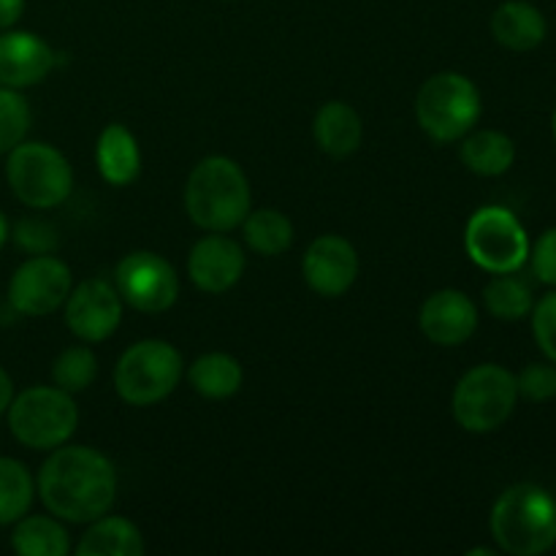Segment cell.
Masks as SVG:
<instances>
[{"instance_id":"24","label":"cell","mask_w":556,"mask_h":556,"mask_svg":"<svg viewBox=\"0 0 556 556\" xmlns=\"http://www.w3.org/2000/svg\"><path fill=\"white\" fill-rule=\"evenodd\" d=\"M483 304H486L489 313L497 320H514L527 318L535 307V296H532V288L527 286V280H521L516 271L508 275H494L492 280L483 288Z\"/></svg>"},{"instance_id":"1","label":"cell","mask_w":556,"mask_h":556,"mask_svg":"<svg viewBox=\"0 0 556 556\" xmlns=\"http://www.w3.org/2000/svg\"><path fill=\"white\" fill-rule=\"evenodd\" d=\"M38 497L47 510L71 525H90L109 514L117 497V470L87 445L54 448L38 472Z\"/></svg>"},{"instance_id":"7","label":"cell","mask_w":556,"mask_h":556,"mask_svg":"<svg viewBox=\"0 0 556 556\" xmlns=\"http://www.w3.org/2000/svg\"><path fill=\"white\" fill-rule=\"evenodd\" d=\"M182 356L163 340H141L119 356L114 389L134 407H150L166 400L182 380Z\"/></svg>"},{"instance_id":"29","label":"cell","mask_w":556,"mask_h":556,"mask_svg":"<svg viewBox=\"0 0 556 556\" xmlns=\"http://www.w3.org/2000/svg\"><path fill=\"white\" fill-rule=\"evenodd\" d=\"M516 386H519V396L530 402H548L556 396V364H527L519 375H516Z\"/></svg>"},{"instance_id":"21","label":"cell","mask_w":556,"mask_h":556,"mask_svg":"<svg viewBox=\"0 0 556 556\" xmlns=\"http://www.w3.org/2000/svg\"><path fill=\"white\" fill-rule=\"evenodd\" d=\"M90 530L76 546L79 556H139L144 554V538L134 521L123 516H101L90 521Z\"/></svg>"},{"instance_id":"30","label":"cell","mask_w":556,"mask_h":556,"mask_svg":"<svg viewBox=\"0 0 556 556\" xmlns=\"http://www.w3.org/2000/svg\"><path fill=\"white\" fill-rule=\"evenodd\" d=\"M530 315L538 348H541V353L548 362L556 364V288L543 299H538Z\"/></svg>"},{"instance_id":"33","label":"cell","mask_w":556,"mask_h":556,"mask_svg":"<svg viewBox=\"0 0 556 556\" xmlns=\"http://www.w3.org/2000/svg\"><path fill=\"white\" fill-rule=\"evenodd\" d=\"M25 11V0H0V30H9L11 25H16Z\"/></svg>"},{"instance_id":"17","label":"cell","mask_w":556,"mask_h":556,"mask_svg":"<svg viewBox=\"0 0 556 556\" xmlns=\"http://www.w3.org/2000/svg\"><path fill=\"white\" fill-rule=\"evenodd\" d=\"M492 36L510 52H532L548 36V22L538 5L527 0H505L492 14Z\"/></svg>"},{"instance_id":"2","label":"cell","mask_w":556,"mask_h":556,"mask_svg":"<svg viewBox=\"0 0 556 556\" xmlns=\"http://www.w3.org/2000/svg\"><path fill=\"white\" fill-rule=\"evenodd\" d=\"M494 543L510 556H541L556 546V500L538 483H514L489 519Z\"/></svg>"},{"instance_id":"26","label":"cell","mask_w":556,"mask_h":556,"mask_svg":"<svg viewBox=\"0 0 556 556\" xmlns=\"http://www.w3.org/2000/svg\"><path fill=\"white\" fill-rule=\"evenodd\" d=\"M36 483L22 462L0 456V525H14L30 510Z\"/></svg>"},{"instance_id":"10","label":"cell","mask_w":556,"mask_h":556,"mask_svg":"<svg viewBox=\"0 0 556 556\" xmlns=\"http://www.w3.org/2000/svg\"><path fill=\"white\" fill-rule=\"evenodd\" d=\"M114 288L139 313H166L179 296V280L174 266L157 253L136 250L125 255L114 269Z\"/></svg>"},{"instance_id":"18","label":"cell","mask_w":556,"mask_h":556,"mask_svg":"<svg viewBox=\"0 0 556 556\" xmlns=\"http://www.w3.org/2000/svg\"><path fill=\"white\" fill-rule=\"evenodd\" d=\"M315 144L331 157H348L362 147L364 123L356 109L345 101H329L320 106L313 123Z\"/></svg>"},{"instance_id":"19","label":"cell","mask_w":556,"mask_h":556,"mask_svg":"<svg viewBox=\"0 0 556 556\" xmlns=\"http://www.w3.org/2000/svg\"><path fill=\"white\" fill-rule=\"evenodd\" d=\"M96 163L109 185H130L141 174V150L125 125L114 123L98 136Z\"/></svg>"},{"instance_id":"14","label":"cell","mask_w":556,"mask_h":556,"mask_svg":"<svg viewBox=\"0 0 556 556\" xmlns=\"http://www.w3.org/2000/svg\"><path fill=\"white\" fill-rule=\"evenodd\" d=\"M418 326H421L424 337L429 342H434V345H465L478 329V307L465 291L445 288V291L432 293L421 304Z\"/></svg>"},{"instance_id":"3","label":"cell","mask_w":556,"mask_h":556,"mask_svg":"<svg viewBox=\"0 0 556 556\" xmlns=\"http://www.w3.org/2000/svg\"><path fill=\"white\" fill-rule=\"evenodd\" d=\"M250 182L237 161L226 155L204 157L185 185V210L204 231L226 233L250 215Z\"/></svg>"},{"instance_id":"8","label":"cell","mask_w":556,"mask_h":556,"mask_svg":"<svg viewBox=\"0 0 556 556\" xmlns=\"http://www.w3.org/2000/svg\"><path fill=\"white\" fill-rule=\"evenodd\" d=\"M5 177L16 199L30 210L60 206L74 190V172L65 155L43 141H22L9 152Z\"/></svg>"},{"instance_id":"15","label":"cell","mask_w":556,"mask_h":556,"mask_svg":"<svg viewBox=\"0 0 556 556\" xmlns=\"http://www.w3.org/2000/svg\"><path fill=\"white\" fill-rule=\"evenodd\" d=\"M188 275L193 286L204 293H226L242 280L244 253L226 233H215L199 239L190 250Z\"/></svg>"},{"instance_id":"5","label":"cell","mask_w":556,"mask_h":556,"mask_svg":"<svg viewBox=\"0 0 556 556\" xmlns=\"http://www.w3.org/2000/svg\"><path fill=\"white\" fill-rule=\"evenodd\" d=\"M516 402H519L516 375L500 364H481L462 375L454 389L451 410L465 432L489 434L505 427V421L514 416Z\"/></svg>"},{"instance_id":"37","label":"cell","mask_w":556,"mask_h":556,"mask_svg":"<svg viewBox=\"0 0 556 556\" xmlns=\"http://www.w3.org/2000/svg\"><path fill=\"white\" fill-rule=\"evenodd\" d=\"M552 134H554V141H556V109H554V117H552Z\"/></svg>"},{"instance_id":"34","label":"cell","mask_w":556,"mask_h":556,"mask_svg":"<svg viewBox=\"0 0 556 556\" xmlns=\"http://www.w3.org/2000/svg\"><path fill=\"white\" fill-rule=\"evenodd\" d=\"M11 400H14V383H11V378L5 369H0V416L9 410Z\"/></svg>"},{"instance_id":"31","label":"cell","mask_w":556,"mask_h":556,"mask_svg":"<svg viewBox=\"0 0 556 556\" xmlns=\"http://www.w3.org/2000/svg\"><path fill=\"white\" fill-rule=\"evenodd\" d=\"M530 266L532 275L543 286L556 288V226L543 231L538 242L530 248Z\"/></svg>"},{"instance_id":"28","label":"cell","mask_w":556,"mask_h":556,"mask_svg":"<svg viewBox=\"0 0 556 556\" xmlns=\"http://www.w3.org/2000/svg\"><path fill=\"white\" fill-rule=\"evenodd\" d=\"M30 106L11 87H0V152H11L22 144L30 130Z\"/></svg>"},{"instance_id":"36","label":"cell","mask_w":556,"mask_h":556,"mask_svg":"<svg viewBox=\"0 0 556 556\" xmlns=\"http://www.w3.org/2000/svg\"><path fill=\"white\" fill-rule=\"evenodd\" d=\"M470 556H494V548H470V552H467Z\"/></svg>"},{"instance_id":"16","label":"cell","mask_w":556,"mask_h":556,"mask_svg":"<svg viewBox=\"0 0 556 556\" xmlns=\"http://www.w3.org/2000/svg\"><path fill=\"white\" fill-rule=\"evenodd\" d=\"M58 54L43 38L27 30L0 33V85L11 90L33 87L49 76Z\"/></svg>"},{"instance_id":"6","label":"cell","mask_w":556,"mask_h":556,"mask_svg":"<svg viewBox=\"0 0 556 556\" xmlns=\"http://www.w3.org/2000/svg\"><path fill=\"white\" fill-rule=\"evenodd\" d=\"M79 424V407L58 386L22 391L9 405L11 434L33 451H54L71 440Z\"/></svg>"},{"instance_id":"11","label":"cell","mask_w":556,"mask_h":556,"mask_svg":"<svg viewBox=\"0 0 556 556\" xmlns=\"http://www.w3.org/2000/svg\"><path fill=\"white\" fill-rule=\"evenodd\" d=\"M71 293V269L54 255H33L14 271L9 282V302L16 313L52 315L65 304Z\"/></svg>"},{"instance_id":"9","label":"cell","mask_w":556,"mask_h":556,"mask_svg":"<svg viewBox=\"0 0 556 556\" xmlns=\"http://www.w3.org/2000/svg\"><path fill=\"white\" fill-rule=\"evenodd\" d=\"M530 237L519 217L505 206H481L467 220L465 250L489 275L519 271L530 258Z\"/></svg>"},{"instance_id":"12","label":"cell","mask_w":556,"mask_h":556,"mask_svg":"<svg viewBox=\"0 0 556 556\" xmlns=\"http://www.w3.org/2000/svg\"><path fill=\"white\" fill-rule=\"evenodd\" d=\"M123 320V296L106 280H85L65 299V324L79 340L103 342Z\"/></svg>"},{"instance_id":"20","label":"cell","mask_w":556,"mask_h":556,"mask_svg":"<svg viewBox=\"0 0 556 556\" xmlns=\"http://www.w3.org/2000/svg\"><path fill=\"white\" fill-rule=\"evenodd\" d=\"M459 157L478 177H503L516 163V144L503 130H470L462 139Z\"/></svg>"},{"instance_id":"35","label":"cell","mask_w":556,"mask_h":556,"mask_svg":"<svg viewBox=\"0 0 556 556\" xmlns=\"http://www.w3.org/2000/svg\"><path fill=\"white\" fill-rule=\"evenodd\" d=\"M5 239H9V223H5V217L0 215V248L5 244Z\"/></svg>"},{"instance_id":"32","label":"cell","mask_w":556,"mask_h":556,"mask_svg":"<svg viewBox=\"0 0 556 556\" xmlns=\"http://www.w3.org/2000/svg\"><path fill=\"white\" fill-rule=\"evenodd\" d=\"M16 242H20L27 253L43 255L52 253V250L58 248V233H54V228L43 220H22L20 226H16Z\"/></svg>"},{"instance_id":"4","label":"cell","mask_w":556,"mask_h":556,"mask_svg":"<svg viewBox=\"0 0 556 556\" xmlns=\"http://www.w3.org/2000/svg\"><path fill=\"white\" fill-rule=\"evenodd\" d=\"M483 101L476 81L456 71L429 76L416 96V117L438 144L462 141L481 119Z\"/></svg>"},{"instance_id":"22","label":"cell","mask_w":556,"mask_h":556,"mask_svg":"<svg viewBox=\"0 0 556 556\" xmlns=\"http://www.w3.org/2000/svg\"><path fill=\"white\" fill-rule=\"evenodd\" d=\"M244 372L228 353H204L190 367V386L206 400H228L242 389Z\"/></svg>"},{"instance_id":"13","label":"cell","mask_w":556,"mask_h":556,"mask_svg":"<svg viewBox=\"0 0 556 556\" xmlns=\"http://www.w3.org/2000/svg\"><path fill=\"white\" fill-rule=\"evenodd\" d=\"M304 280L318 296H342L358 277V253L348 239L318 237L304 253Z\"/></svg>"},{"instance_id":"25","label":"cell","mask_w":556,"mask_h":556,"mask_svg":"<svg viewBox=\"0 0 556 556\" xmlns=\"http://www.w3.org/2000/svg\"><path fill=\"white\" fill-rule=\"evenodd\" d=\"M244 242L258 255H282L293 244V223L277 210H255L244 217Z\"/></svg>"},{"instance_id":"27","label":"cell","mask_w":556,"mask_h":556,"mask_svg":"<svg viewBox=\"0 0 556 556\" xmlns=\"http://www.w3.org/2000/svg\"><path fill=\"white\" fill-rule=\"evenodd\" d=\"M98 378V358L90 348L74 345L68 351L60 353L52 364V380L58 389L68 391V394H79L87 391Z\"/></svg>"},{"instance_id":"23","label":"cell","mask_w":556,"mask_h":556,"mask_svg":"<svg viewBox=\"0 0 556 556\" xmlns=\"http://www.w3.org/2000/svg\"><path fill=\"white\" fill-rule=\"evenodd\" d=\"M11 546L22 556H65L71 552L65 527L49 516H22L11 535Z\"/></svg>"}]
</instances>
